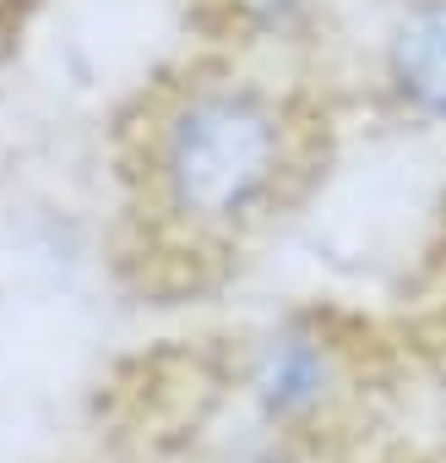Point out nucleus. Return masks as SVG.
<instances>
[{
    "label": "nucleus",
    "mask_w": 446,
    "mask_h": 463,
    "mask_svg": "<svg viewBox=\"0 0 446 463\" xmlns=\"http://www.w3.org/2000/svg\"><path fill=\"white\" fill-rule=\"evenodd\" d=\"M316 158V104L235 61L163 77L125 126L131 213L174 262L240 257L305 196Z\"/></svg>",
    "instance_id": "f257e3e1"
},
{
    "label": "nucleus",
    "mask_w": 446,
    "mask_h": 463,
    "mask_svg": "<svg viewBox=\"0 0 446 463\" xmlns=\"http://www.w3.org/2000/svg\"><path fill=\"white\" fill-rule=\"evenodd\" d=\"M229 392L256 441L305 447L359 398V344L316 311L273 317L235 344Z\"/></svg>",
    "instance_id": "f03ea898"
},
{
    "label": "nucleus",
    "mask_w": 446,
    "mask_h": 463,
    "mask_svg": "<svg viewBox=\"0 0 446 463\" xmlns=\"http://www.w3.org/2000/svg\"><path fill=\"white\" fill-rule=\"evenodd\" d=\"M381 99L413 126H446V0H403L376 50Z\"/></svg>",
    "instance_id": "7ed1b4c3"
},
{
    "label": "nucleus",
    "mask_w": 446,
    "mask_h": 463,
    "mask_svg": "<svg viewBox=\"0 0 446 463\" xmlns=\"http://www.w3.org/2000/svg\"><path fill=\"white\" fill-rule=\"evenodd\" d=\"M223 23L251 44H289L311 28L321 0H218Z\"/></svg>",
    "instance_id": "20e7f679"
}]
</instances>
